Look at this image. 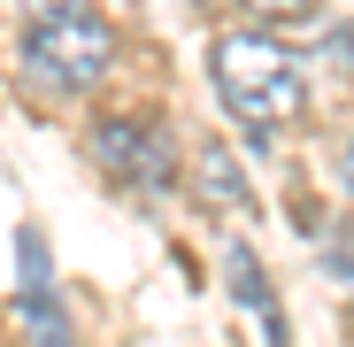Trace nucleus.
<instances>
[{"label": "nucleus", "mask_w": 354, "mask_h": 347, "mask_svg": "<svg viewBox=\"0 0 354 347\" xmlns=\"http://www.w3.org/2000/svg\"><path fill=\"white\" fill-rule=\"evenodd\" d=\"M208 70H216L223 108L239 116V124H254V132H277V124H292V116L308 108L301 62H292L270 31H223L216 54H208Z\"/></svg>", "instance_id": "nucleus-1"}, {"label": "nucleus", "mask_w": 354, "mask_h": 347, "mask_svg": "<svg viewBox=\"0 0 354 347\" xmlns=\"http://www.w3.org/2000/svg\"><path fill=\"white\" fill-rule=\"evenodd\" d=\"M193 193H201L208 208H247V178H239V162L223 154V139L193 147Z\"/></svg>", "instance_id": "nucleus-4"}, {"label": "nucleus", "mask_w": 354, "mask_h": 347, "mask_svg": "<svg viewBox=\"0 0 354 347\" xmlns=\"http://www.w3.org/2000/svg\"><path fill=\"white\" fill-rule=\"evenodd\" d=\"M85 147H93V162H100V178L131 186V193H162V186L177 178L162 116H100Z\"/></svg>", "instance_id": "nucleus-3"}, {"label": "nucleus", "mask_w": 354, "mask_h": 347, "mask_svg": "<svg viewBox=\"0 0 354 347\" xmlns=\"http://www.w3.org/2000/svg\"><path fill=\"white\" fill-rule=\"evenodd\" d=\"M247 8H254V16H270V24H285V16H308L316 0H247Z\"/></svg>", "instance_id": "nucleus-6"}, {"label": "nucleus", "mask_w": 354, "mask_h": 347, "mask_svg": "<svg viewBox=\"0 0 354 347\" xmlns=\"http://www.w3.org/2000/svg\"><path fill=\"white\" fill-rule=\"evenodd\" d=\"M223 270H231V294H239V301L262 317V339H270V347H285V317H277V294H270L262 263H254L247 247H231V263H223Z\"/></svg>", "instance_id": "nucleus-5"}, {"label": "nucleus", "mask_w": 354, "mask_h": 347, "mask_svg": "<svg viewBox=\"0 0 354 347\" xmlns=\"http://www.w3.org/2000/svg\"><path fill=\"white\" fill-rule=\"evenodd\" d=\"M16 54H24L31 85H46V93H93L108 78V62H115V31H108L100 8H62V16H31L24 39H16Z\"/></svg>", "instance_id": "nucleus-2"}, {"label": "nucleus", "mask_w": 354, "mask_h": 347, "mask_svg": "<svg viewBox=\"0 0 354 347\" xmlns=\"http://www.w3.org/2000/svg\"><path fill=\"white\" fill-rule=\"evenodd\" d=\"M31 16H62V8H85V0H24Z\"/></svg>", "instance_id": "nucleus-7"}, {"label": "nucleus", "mask_w": 354, "mask_h": 347, "mask_svg": "<svg viewBox=\"0 0 354 347\" xmlns=\"http://www.w3.org/2000/svg\"><path fill=\"white\" fill-rule=\"evenodd\" d=\"M331 263H339V278H354V240H339V247H331Z\"/></svg>", "instance_id": "nucleus-8"}]
</instances>
